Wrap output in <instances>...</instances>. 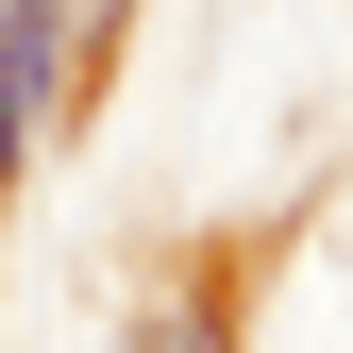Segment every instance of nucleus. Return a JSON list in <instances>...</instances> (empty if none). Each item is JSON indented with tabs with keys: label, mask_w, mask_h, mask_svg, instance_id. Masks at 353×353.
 I'll return each instance as SVG.
<instances>
[{
	"label": "nucleus",
	"mask_w": 353,
	"mask_h": 353,
	"mask_svg": "<svg viewBox=\"0 0 353 353\" xmlns=\"http://www.w3.org/2000/svg\"><path fill=\"white\" fill-rule=\"evenodd\" d=\"M68 34H84V0H0V185L34 168V135L68 101Z\"/></svg>",
	"instance_id": "1"
},
{
	"label": "nucleus",
	"mask_w": 353,
	"mask_h": 353,
	"mask_svg": "<svg viewBox=\"0 0 353 353\" xmlns=\"http://www.w3.org/2000/svg\"><path fill=\"white\" fill-rule=\"evenodd\" d=\"M152 353H219V303H185V320H168V336H152Z\"/></svg>",
	"instance_id": "2"
}]
</instances>
